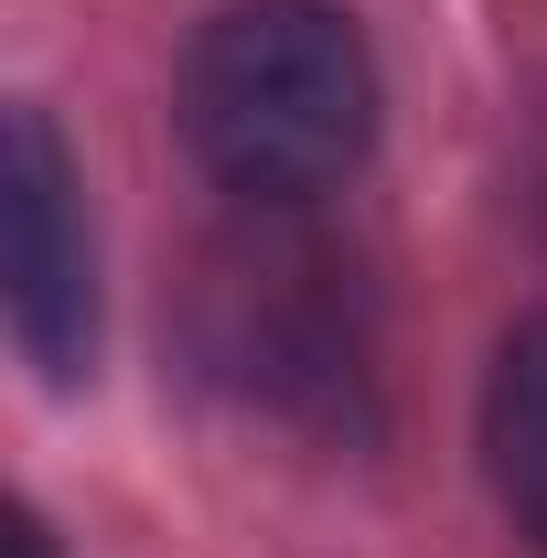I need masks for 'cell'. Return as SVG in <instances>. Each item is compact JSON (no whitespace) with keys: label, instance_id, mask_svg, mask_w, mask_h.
Wrapping results in <instances>:
<instances>
[{"label":"cell","instance_id":"obj_1","mask_svg":"<svg viewBox=\"0 0 547 558\" xmlns=\"http://www.w3.org/2000/svg\"><path fill=\"white\" fill-rule=\"evenodd\" d=\"M183 140L236 205H312L376 140V54L333 0H236L183 54Z\"/></svg>","mask_w":547,"mask_h":558},{"label":"cell","instance_id":"obj_2","mask_svg":"<svg viewBox=\"0 0 547 558\" xmlns=\"http://www.w3.org/2000/svg\"><path fill=\"white\" fill-rule=\"evenodd\" d=\"M301 205H247L194 258V365L226 398L269 418H312V429H354L365 418V290Z\"/></svg>","mask_w":547,"mask_h":558},{"label":"cell","instance_id":"obj_3","mask_svg":"<svg viewBox=\"0 0 547 558\" xmlns=\"http://www.w3.org/2000/svg\"><path fill=\"white\" fill-rule=\"evenodd\" d=\"M0 258H11L22 354L54 387H75L97 354V247H86V205H75V161L44 108H11V140H0Z\"/></svg>","mask_w":547,"mask_h":558},{"label":"cell","instance_id":"obj_4","mask_svg":"<svg viewBox=\"0 0 547 558\" xmlns=\"http://www.w3.org/2000/svg\"><path fill=\"white\" fill-rule=\"evenodd\" d=\"M483 473L505 494L515 537L547 548V312L515 323L505 354H494V376H483Z\"/></svg>","mask_w":547,"mask_h":558},{"label":"cell","instance_id":"obj_5","mask_svg":"<svg viewBox=\"0 0 547 558\" xmlns=\"http://www.w3.org/2000/svg\"><path fill=\"white\" fill-rule=\"evenodd\" d=\"M11 558H54V548H44V526H33V515H11Z\"/></svg>","mask_w":547,"mask_h":558}]
</instances>
